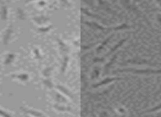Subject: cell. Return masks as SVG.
Masks as SVG:
<instances>
[{
    "label": "cell",
    "instance_id": "6da1fadb",
    "mask_svg": "<svg viewBox=\"0 0 161 117\" xmlns=\"http://www.w3.org/2000/svg\"><path fill=\"white\" fill-rule=\"evenodd\" d=\"M119 72H132L139 73V74H151V73H161V70H120Z\"/></svg>",
    "mask_w": 161,
    "mask_h": 117
},
{
    "label": "cell",
    "instance_id": "9a60e30c",
    "mask_svg": "<svg viewBox=\"0 0 161 117\" xmlns=\"http://www.w3.org/2000/svg\"><path fill=\"white\" fill-rule=\"evenodd\" d=\"M43 83H44L45 85H47V87H49V88H52V87H53V86H52V82L50 81V80H47V81H44Z\"/></svg>",
    "mask_w": 161,
    "mask_h": 117
},
{
    "label": "cell",
    "instance_id": "5b68a950",
    "mask_svg": "<svg viewBox=\"0 0 161 117\" xmlns=\"http://www.w3.org/2000/svg\"><path fill=\"white\" fill-rule=\"evenodd\" d=\"M8 11H7V7L6 6H3V8H1V10H0V17H1V19L3 20H7V17H8Z\"/></svg>",
    "mask_w": 161,
    "mask_h": 117
},
{
    "label": "cell",
    "instance_id": "8992f818",
    "mask_svg": "<svg viewBox=\"0 0 161 117\" xmlns=\"http://www.w3.org/2000/svg\"><path fill=\"white\" fill-rule=\"evenodd\" d=\"M33 20L36 21V23H39V25H45V22H47L49 19L44 18V17H39V18H34Z\"/></svg>",
    "mask_w": 161,
    "mask_h": 117
},
{
    "label": "cell",
    "instance_id": "7a4b0ae2",
    "mask_svg": "<svg viewBox=\"0 0 161 117\" xmlns=\"http://www.w3.org/2000/svg\"><path fill=\"white\" fill-rule=\"evenodd\" d=\"M115 80H120V79H117V77H109V79H105L104 81H102V82H99V83L95 84L94 87H98V86L105 85V84H108V83H112V82H114Z\"/></svg>",
    "mask_w": 161,
    "mask_h": 117
},
{
    "label": "cell",
    "instance_id": "8fae6325",
    "mask_svg": "<svg viewBox=\"0 0 161 117\" xmlns=\"http://www.w3.org/2000/svg\"><path fill=\"white\" fill-rule=\"evenodd\" d=\"M116 58H117V55H114V56H113V58H112V60H110V62H109V63H108V64H106V66H105V71H106V70H108V69H109V66L112 65V64L114 63L115 61H116Z\"/></svg>",
    "mask_w": 161,
    "mask_h": 117
},
{
    "label": "cell",
    "instance_id": "5bb4252c",
    "mask_svg": "<svg viewBox=\"0 0 161 117\" xmlns=\"http://www.w3.org/2000/svg\"><path fill=\"white\" fill-rule=\"evenodd\" d=\"M0 116H1V117H12L11 115L8 114L7 112H5V110L1 109V108H0Z\"/></svg>",
    "mask_w": 161,
    "mask_h": 117
},
{
    "label": "cell",
    "instance_id": "ac0fdd59",
    "mask_svg": "<svg viewBox=\"0 0 161 117\" xmlns=\"http://www.w3.org/2000/svg\"><path fill=\"white\" fill-rule=\"evenodd\" d=\"M157 117H161V114H159V115H158V116H157Z\"/></svg>",
    "mask_w": 161,
    "mask_h": 117
},
{
    "label": "cell",
    "instance_id": "30bf717a",
    "mask_svg": "<svg viewBox=\"0 0 161 117\" xmlns=\"http://www.w3.org/2000/svg\"><path fill=\"white\" fill-rule=\"evenodd\" d=\"M55 99H56V101H58V102H60V103H63V102H64V103H66V99H65L63 96H61L60 93H56V95H55Z\"/></svg>",
    "mask_w": 161,
    "mask_h": 117
},
{
    "label": "cell",
    "instance_id": "4fadbf2b",
    "mask_svg": "<svg viewBox=\"0 0 161 117\" xmlns=\"http://www.w3.org/2000/svg\"><path fill=\"white\" fill-rule=\"evenodd\" d=\"M54 108H56V109H58V110H71V108H69V107H65V106H58V105H54Z\"/></svg>",
    "mask_w": 161,
    "mask_h": 117
},
{
    "label": "cell",
    "instance_id": "2e32d148",
    "mask_svg": "<svg viewBox=\"0 0 161 117\" xmlns=\"http://www.w3.org/2000/svg\"><path fill=\"white\" fill-rule=\"evenodd\" d=\"M159 109H161V105H158V106H157V107L152 108V109L148 110V112H154V110H159Z\"/></svg>",
    "mask_w": 161,
    "mask_h": 117
},
{
    "label": "cell",
    "instance_id": "ba28073f",
    "mask_svg": "<svg viewBox=\"0 0 161 117\" xmlns=\"http://www.w3.org/2000/svg\"><path fill=\"white\" fill-rule=\"evenodd\" d=\"M58 91H61V92H62L63 94L66 95V96L72 97V94H71V93H69V90H66V88H65V87H63V86L58 85Z\"/></svg>",
    "mask_w": 161,
    "mask_h": 117
},
{
    "label": "cell",
    "instance_id": "3957f363",
    "mask_svg": "<svg viewBox=\"0 0 161 117\" xmlns=\"http://www.w3.org/2000/svg\"><path fill=\"white\" fill-rule=\"evenodd\" d=\"M11 77L12 79L21 80V81H27V80H29V75L28 74H12Z\"/></svg>",
    "mask_w": 161,
    "mask_h": 117
},
{
    "label": "cell",
    "instance_id": "e0dca14e",
    "mask_svg": "<svg viewBox=\"0 0 161 117\" xmlns=\"http://www.w3.org/2000/svg\"><path fill=\"white\" fill-rule=\"evenodd\" d=\"M61 1H62V3H67V1H66V0H61Z\"/></svg>",
    "mask_w": 161,
    "mask_h": 117
},
{
    "label": "cell",
    "instance_id": "277c9868",
    "mask_svg": "<svg viewBox=\"0 0 161 117\" xmlns=\"http://www.w3.org/2000/svg\"><path fill=\"white\" fill-rule=\"evenodd\" d=\"M10 34H11V28H8V30H7V31H6L5 36H3V44H6V45L8 44V41H9Z\"/></svg>",
    "mask_w": 161,
    "mask_h": 117
},
{
    "label": "cell",
    "instance_id": "7c38bea8",
    "mask_svg": "<svg viewBox=\"0 0 161 117\" xmlns=\"http://www.w3.org/2000/svg\"><path fill=\"white\" fill-rule=\"evenodd\" d=\"M14 58V54H8L7 55V60L5 61V64H9L10 62H12V58Z\"/></svg>",
    "mask_w": 161,
    "mask_h": 117
},
{
    "label": "cell",
    "instance_id": "52a82bcc",
    "mask_svg": "<svg viewBox=\"0 0 161 117\" xmlns=\"http://www.w3.org/2000/svg\"><path fill=\"white\" fill-rule=\"evenodd\" d=\"M127 39H128V38L124 39V40H121V41H120V42H119V43H118V44H116V45H115V47H113V49H112V50H110V51H109V52H108V53H107V54H106V56H107V55H109V54H112V53H113V52H114V51H116V50H117V49H118V47H120V45H121V44H123V43H124V42H125V41H126V40H127Z\"/></svg>",
    "mask_w": 161,
    "mask_h": 117
},
{
    "label": "cell",
    "instance_id": "9c48e42d",
    "mask_svg": "<svg viewBox=\"0 0 161 117\" xmlns=\"http://www.w3.org/2000/svg\"><path fill=\"white\" fill-rule=\"evenodd\" d=\"M112 38H113V36H108V38H107V39H106V40H105V41H104V42H103V43H102V44H101V45H99V47H98V49H97V52H101V51H102V49H103V47H105V45H106V44H107V43H108V42H109V40H112Z\"/></svg>",
    "mask_w": 161,
    "mask_h": 117
}]
</instances>
